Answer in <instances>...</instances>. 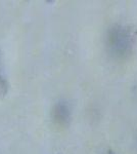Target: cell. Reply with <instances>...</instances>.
I'll list each match as a JSON object with an SVG mask.
<instances>
[{"label":"cell","mask_w":137,"mask_h":154,"mask_svg":"<svg viewBox=\"0 0 137 154\" xmlns=\"http://www.w3.org/2000/svg\"><path fill=\"white\" fill-rule=\"evenodd\" d=\"M109 46L118 57L126 56L132 48V35L127 29L118 27L112 31Z\"/></svg>","instance_id":"obj_1"}]
</instances>
